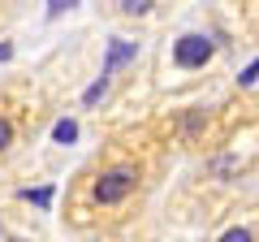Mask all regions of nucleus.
<instances>
[{"label": "nucleus", "mask_w": 259, "mask_h": 242, "mask_svg": "<svg viewBox=\"0 0 259 242\" xmlns=\"http://www.w3.org/2000/svg\"><path fill=\"white\" fill-rule=\"evenodd\" d=\"M134 186H139V169H130V165H112V169H104L100 177H95V204L100 208H117V204H125L130 195H134Z\"/></svg>", "instance_id": "1"}, {"label": "nucleus", "mask_w": 259, "mask_h": 242, "mask_svg": "<svg viewBox=\"0 0 259 242\" xmlns=\"http://www.w3.org/2000/svg\"><path fill=\"white\" fill-rule=\"evenodd\" d=\"M221 242H255V238H250V229H229Z\"/></svg>", "instance_id": "4"}, {"label": "nucleus", "mask_w": 259, "mask_h": 242, "mask_svg": "<svg viewBox=\"0 0 259 242\" xmlns=\"http://www.w3.org/2000/svg\"><path fill=\"white\" fill-rule=\"evenodd\" d=\"M9 143H13V126L0 117V151H9Z\"/></svg>", "instance_id": "3"}, {"label": "nucleus", "mask_w": 259, "mask_h": 242, "mask_svg": "<svg viewBox=\"0 0 259 242\" xmlns=\"http://www.w3.org/2000/svg\"><path fill=\"white\" fill-rule=\"evenodd\" d=\"M207 56H212V39H207V35H182V39H177V48H173V61L182 69L207 65Z\"/></svg>", "instance_id": "2"}]
</instances>
